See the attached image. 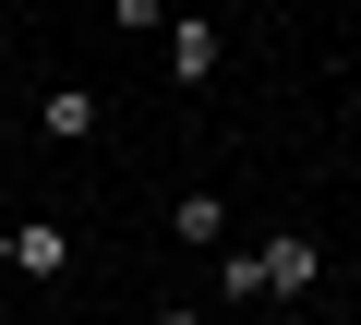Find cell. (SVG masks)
I'll list each match as a JSON object with an SVG mask.
<instances>
[{
	"mask_svg": "<svg viewBox=\"0 0 361 325\" xmlns=\"http://www.w3.org/2000/svg\"><path fill=\"white\" fill-rule=\"evenodd\" d=\"M217 289H229V301H265V253L229 241V253H217Z\"/></svg>",
	"mask_w": 361,
	"mask_h": 325,
	"instance_id": "cell-6",
	"label": "cell"
},
{
	"mask_svg": "<svg viewBox=\"0 0 361 325\" xmlns=\"http://www.w3.org/2000/svg\"><path fill=\"white\" fill-rule=\"evenodd\" d=\"M61 265H73L61 217H25V229H13V277H61Z\"/></svg>",
	"mask_w": 361,
	"mask_h": 325,
	"instance_id": "cell-5",
	"label": "cell"
},
{
	"mask_svg": "<svg viewBox=\"0 0 361 325\" xmlns=\"http://www.w3.org/2000/svg\"><path fill=\"white\" fill-rule=\"evenodd\" d=\"M157 49H169V73H180V85H217V61H229V49H217V13H169V37H157Z\"/></svg>",
	"mask_w": 361,
	"mask_h": 325,
	"instance_id": "cell-2",
	"label": "cell"
},
{
	"mask_svg": "<svg viewBox=\"0 0 361 325\" xmlns=\"http://www.w3.org/2000/svg\"><path fill=\"white\" fill-rule=\"evenodd\" d=\"M37 133H49V145H97V97H85V85L37 97Z\"/></svg>",
	"mask_w": 361,
	"mask_h": 325,
	"instance_id": "cell-4",
	"label": "cell"
},
{
	"mask_svg": "<svg viewBox=\"0 0 361 325\" xmlns=\"http://www.w3.org/2000/svg\"><path fill=\"white\" fill-rule=\"evenodd\" d=\"M109 25H133V37H169V0H109Z\"/></svg>",
	"mask_w": 361,
	"mask_h": 325,
	"instance_id": "cell-7",
	"label": "cell"
},
{
	"mask_svg": "<svg viewBox=\"0 0 361 325\" xmlns=\"http://www.w3.org/2000/svg\"><path fill=\"white\" fill-rule=\"evenodd\" d=\"M169 241H193V253H229V205H217V193H180V205H169Z\"/></svg>",
	"mask_w": 361,
	"mask_h": 325,
	"instance_id": "cell-3",
	"label": "cell"
},
{
	"mask_svg": "<svg viewBox=\"0 0 361 325\" xmlns=\"http://www.w3.org/2000/svg\"><path fill=\"white\" fill-rule=\"evenodd\" d=\"M169 13H205V0H169Z\"/></svg>",
	"mask_w": 361,
	"mask_h": 325,
	"instance_id": "cell-8",
	"label": "cell"
},
{
	"mask_svg": "<svg viewBox=\"0 0 361 325\" xmlns=\"http://www.w3.org/2000/svg\"><path fill=\"white\" fill-rule=\"evenodd\" d=\"M253 253H265V301H301V289L325 277V241H313V229H265Z\"/></svg>",
	"mask_w": 361,
	"mask_h": 325,
	"instance_id": "cell-1",
	"label": "cell"
}]
</instances>
